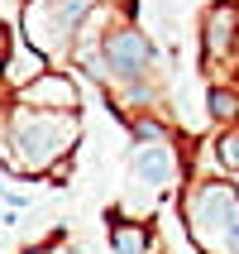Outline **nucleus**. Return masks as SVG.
I'll return each instance as SVG.
<instances>
[{
  "label": "nucleus",
  "instance_id": "obj_1",
  "mask_svg": "<svg viewBox=\"0 0 239 254\" xmlns=\"http://www.w3.org/2000/svg\"><path fill=\"white\" fill-rule=\"evenodd\" d=\"M77 144H82V111L57 115L10 101L0 115V163L14 178H53L57 168H67Z\"/></svg>",
  "mask_w": 239,
  "mask_h": 254
},
{
  "label": "nucleus",
  "instance_id": "obj_2",
  "mask_svg": "<svg viewBox=\"0 0 239 254\" xmlns=\"http://www.w3.org/2000/svg\"><path fill=\"white\" fill-rule=\"evenodd\" d=\"M182 230L201 254H239V183L191 178L182 187Z\"/></svg>",
  "mask_w": 239,
  "mask_h": 254
},
{
  "label": "nucleus",
  "instance_id": "obj_3",
  "mask_svg": "<svg viewBox=\"0 0 239 254\" xmlns=\"http://www.w3.org/2000/svg\"><path fill=\"white\" fill-rule=\"evenodd\" d=\"M91 10H96V0H24L14 34H19L29 48H39L57 67V63L72 58L77 34H82V24L91 19Z\"/></svg>",
  "mask_w": 239,
  "mask_h": 254
},
{
  "label": "nucleus",
  "instance_id": "obj_4",
  "mask_svg": "<svg viewBox=\"0 0 239 254\" xmlns=\"http://www.w3.org/2000/svg\"><path fill=\"white\" fill-rule=\"evenodd\" d=\"M187 178V158L177 154V144H134L125 163V183L129 192H143V206L153 197H172Z\"/></svg>",
  "mask_w": 239,
  "mask_h": 254
},
{
  "label": "nucleus",
  "instance_id": "obj_5",
  "mask_svg": "<svg viewBox=\"0 0 239 254\" xmlns=\"http://www.w3.org/2000/svg\"><path fill=\"white\" fill-rule=\"evenodd\" d=\"M239 53V5L235 0H215L201 14V63L206 67H230Z\"/></svg>",
  "mask_w": 239,
  "mask_h": 254
},
{
  "label": "nucleus",
  "instance_id": "obj_6",
  "mask_svg": "<svg viewBox=\"0 0 239 254\" xmlns=\"http://www.w3.org/2000/svg\"><path fill=\"white\" fill-rule=\"evenodd\" d=\"M19 106H29V111H57V115H72V111H82V91H77V77H72L67 67H48L34 86H24L19 96Z\"/></svg>",
  "mask_w": 239,
  "mask_h": 254
},
{
  "label": "nucleus",
  "instance_id": "obj_7",
  "mask_svg": "<svg viewBox=\"0 0 239 254\" xmlns=\"http://www.w3.org/2000/svg\"><path fill=\"white\" fill-rule=\"evenodd\" d=\"M48 67H53V63H48L39 48H29V43L14 34L10 53L0 58V91H5V96H19V91H24V86H34Z\"/></svg>",
  "mask_w": 239,
  "mask_h": 254
},
{
  "label": "nucleus",
  "instance_id": "obj_8",
  "mask_svg": "<svg viewBox=\"0 0 239 254\" xmlns=\"http://www.w3.org/2000/svg\"><path fill=\"white\" fill-rule=\"evenodd\" d=\"M105 235H110V254H163L153 240V226L139 221V216L110 211L105 216Z\"/></svg>",
  "mask_w": 239,
  "mask_h": 254
},
{
  "label": "nucleus",
  "instance_id": "obj_9",
  "mask_svg": "<svg viewBox=\"0 0 239 254\" xmlns=\"http://www.w3.org/2000/svg\"><path fill=\"white\" fill-rule=\"evenodd\" d=\"M206 106H211V120H215L220 129L239 125V86H211Z\"/></svg>",
  "mask_w": 239,
  "mask_h": 254
},
{
  "label": "nucleus",
  "instance_id": "obj_10",
  "mask_svg": "<svg viewBox=\"0 0 239 254\" xmlns=\"http://www.w3.org/2000/svg\"><path fill=\"white\" fill-rule=\"evenodd\" d=\"M211 154H215V168H220V178L239 173V125L220 129V139L211 144Z\"/></svg>",
  "mask_w": 239,
  "mask_h": 254
},
{
  "label": "nucleus",
  "instance_id": "obj_11",
  "mask_svg": "<svg viewBox=\"0 0 239 254\" xmlns=\"http://www.w3.org/2000/svg\"><path fill=\"white\" fill-rule=\"evenodd\" d=\"M96 5H105V10H115V14H129V19H134V0H96Z\"/></svg>",
  "mask_w": 239,
  "mask_h": 254
},
{
  "label": "nucleus",
  "instance_id": "obj_12",
  "mask_svg": "<svg viewBox=\"0 0 239 254\" xmlns=\"http://www.w3.org/2000/svg\"><path fill=\"white\" fill-rule=\"evenodd\" d=\"M5 106H10V96H5V91H0V115H5Z\"/></svg>",
  "mask_w": 239,
  "mask_h": 254
}]
</instances>
